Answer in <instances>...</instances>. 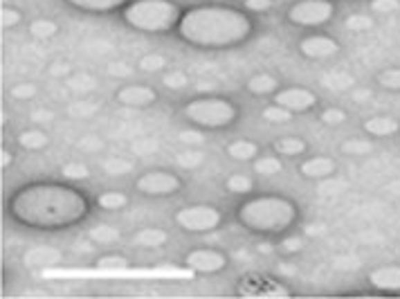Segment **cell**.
Masks as SVG:
<instances>
[{
  "instance_id": "obj_37",
  "label": "cell",
  "mask_w": 400,
  "mask_h": 299,
  "mask_svg": "<svg viewBox=\"0 0 400 299\" xmlns=\"http://www.w3.org/2000/svg\"><path fill=\"white\" fill-rule=\"evenodd\" d=\"M104 234H108V237H111V239H117V230H111V228H108V225H102V228H99V230H95L93 232V239H102L104 237Z\"/></svg>"
},
{
  "instance_id": "obj_40",
  "label": "cell",
  "mask_w": 400,
  "mask_h": 299,
  "mask_svg": "<svg viewBox=\"0 0 400 299\" xmlns=\"http://www.w3.org/2000/svg\"><path fill=\"white\" fill-rule=\"evenodd\" d=\"M218 3H225V0H218Z\"/></svg>"
},
{
  "instance_id": "obj_2",
  "label": "cell",
  "mask_w": 400,
  "mask_h": 299,
  "mask_svg": "<svg viewBox=\"0 0 400 299\" xmlns=\"http://www.w3.org/2000/svg\"><path fill=\"white\" fill-rule=\"evenodd\" d=\"M178 34L194 48H234L252 34V21L239 9L205 5L183 14L178 23Z\"/></svg>"
},
{
  "instance_id": "obj_35",
  "label": "cell",
  "mask_w": 400,
  "mask_h": 299,
  "mask_svg": "<svg viewBox=\"0 0 400 299\" xmlns=\"http://www.w3.org/2000/svg\"><path fill=\"white\" fill-rule=\"evenodd\" d=\"M12 95L14 97H18V99H27V97H32V95H36V88L34 86H30V84H23V86H16L14 90H12Z\"/></svg>"
},
{
  "instance_id": "obj_28",
  "label": "cell",
  "mask_w": 400,
  "mask_h": 299,
  "mask_svg": "<svg viewBox=\"0 0 400 299\" xmlns=\"http://www.w3.org/2000/svg\"><path fill=\"white\" fill-rule=\"evenodd\" d=\"M63 176L68 180H86L90 176V171H88V167L79 165V162H70V165L63 167Z\"/></svg>"
},
{
  "instance_id": "obj_21",
  "label": "cell",
  "mask_w": 400,
  "mask_h": 299,
  "mask_svg": "<svg viewBox=\"0 0 400 299\" xmlns=\"http://www.w3.org/2000/svg\"><path fill=\"white\" fill-rule=\"evenodd\" d=\"M97 203L102 210H108V212H113V210H122V207L129 205V196L122 194V192H106L97 198Z\"/></svg>"
},
{
  "instance_id": "obj_19",
  "label": "cell",
  "mask_w": 400,
  "mask_h": 299,
  "mask_svg": "<svg viewBox=\"0 0 400 299\" xmlns=\"http://www.w3.org/2000/svg\"><path fill=\"white\" fill-rule=\"evenodd\" d=\"M277 86H279V81H277V77H272V75H254L250 81H248V90L252 95H270V93H275L277 90Z\"/></svg>"
},
{
  "instance_id": "obj_31",
  "label": "cell",
  "mask_w": 400,
  "mask_h": 299,
  "mask_svg": "<svg viewBox=\"0 0 400 299\" xmlns=\"http://www.w3.org/2000/svg\"><path fill=\"white\" fill-rule=\"evenodd\" d=\"M344 120H347V113L340 111V108H326V111L322 113V122L329 124V126H338Z\"/></svg>"
},
{
  "instance_id": "obj_13",
  "label": "cell",
  "mask_w": 400,
  "mask_h": 299,
  "mask_svg": "<svg viewBox=\"0 0 400 299\" xmlns=\"http://www.w3.org/2000/svg\"><path fill=\"white\" fill-rule=\"evenodd\" d=\"M369 284L378 288V291H387V293L400 291V266H380L376 270H371Z\"/></svg>"
},
{
  "instance_id": "obj_6",
  "label": "cell",
  "mask_w": 400,
  "mask_h": 299,
  "mask_svg": "<svg viewBox=\"0 0 400 299\" xmlns=\"http://www.w3.org/2000/svg\"><path fill=\"white\" fill-rule=\"evenodd\" d=\"M335 14L331 0H299L288 9V21L299 27H320Z\"/></svg>"
},
{
  "instance_id": "obj_26",
  "label": "cell",
  "mask_w": 400,
  "mask_h": 299,
  "mask_svg": "<svg viewBox=\"0 0 400 299\" xmlns=\"http://www.w3.org/2000/svg\"><path fill=\"white\" fill-rule=\"evenodd\" d=\"M378 84L387 90H396L400 93V68H387L378 75Z\"/></svg>"
},
{
  "instance_id": "obj_16",
  "label": "cell",
  "mask_w": 400,
  "mask_h": 299,
  "mask_svg": "<svg viewBox=\"0 0 400 299\" xmlns=\"http://www.w3.org/2000/svg\"><path fill=\"white\" fill-rule=\"evenodd\" d=\"M70 7L81 9V12H93V14H108L115 12L126 5V0H66Z\"/></svg>"
},
{
  "instance_id": "obj_20",
  "label": "cell",
  "mask_w": 400,
  "mask_h": 299,
  "mask_svg": "<svg viewBox=\"0 0 400 299\" xmlns=\"http://www.w3.org/2000/svg\"><path fill=\"white\" fill-rule=\"evenodd\" d=\"M165 241H167V232L158 230V228H147L135 237V243H138V246H144V248H158Z\"/></svg>"
},
{
  "instance_id": "obj_22",
  "label": "cell",
  "mask_w": 400,
  "mask_h": 299,
  "mask_svg": "<svg viewBox=\"0 0 400 299\" xmlns=\"http://www.w3.org/2000/svg\"><path fill=\"white\" fill-rule=\"evenodd\" d=\"M18 144H21L23 149H43L45 144H48V135H45L43 131H23L21 135H18Z\"/></svg>"
},
{
  "instance_id": "obj_3",
  "label": "cell",
  "mask_w": 400,
  "mask_h": 299,
  "mask_svg": "<svg viewBox=\"0 0 400 299\" xmlns=\"http://www.w3.org/2000/svg\"><path fill=\"white\" fill-rule=\"evenodd\" d=\"M236 219L250 232L279 234L297 221V205L284 196H261L243 203L236 212Z\"/></svg>"
},
{
  "instance_id": "obj_34",
  "label": "cell",
  "mask_w": 400,
  "mask_h": 299,
  "mask_svg": "<svg viewBox=\"0 0 400 299\" xmlns=\"http://www.w3.org/2000/svg\"><path fill=\"white\" fill-rule=\"evenodd\" d=\"M374 9L376 12H396L398 0H374Z\"/></svg>"
},
{
  "instance_id": "obj_11",
  "label": "cell",
  "mask_w": 400,
  "mask_h": 299,
  "mask_svg": "<svg viewBox=\"0 0 400 299\" xmlns=\"http://www.w3.org/2000/svg\"><path fill=\"white\" fill-rule=\"evenodd\" d=\"M338 41L331 39V36H306V39L299 41V52L306 59H329L333 54H338Z\"/></svg>"
},
{
  "instance_id": "obj_29",
  "label": "cell",
  "mask_w": 400,
  "mask_h": 299,
  "mask_svg": "<svg viewBox=\"0 0 400 299\" xmlns=\"http://www.w3.org/2000/svg\"><path fill=\"white\" fill-rule=\"evenodd\" d=\"M131 261L126 257H99L97 259V268H108V270H117V268H129Z\"/></svg>"
},
{
  "instance_id": "obj_24",
  "label": "cell",
  "mask_w": 400,
  "mask_h": 299,
  "mask_svg": "<svg viewBox=\"0 0 400 299\" xmlns=\"http://www.w3.org/2000/svg\"><path fill=\"white\" fill-rule=\"evenodd\" d=\"M227 192L230 194H250L252 192V187H254V180L250 176H245V174H234L227 178Z\"/></svg>"
},
{
  "instance_id": "obj_18",
  "label": "cell",
  "mask_w": 400,
  "mask_h": 299,
  "mask_svg": "<svg viewBox=\"0 0 400 299\" xmlns=\"http://www.w3.org/2000/svg\"><path fill=\"white\" fill-rule=\"evenodd\" d=\"M272 149L279 156H288V158H295V156H302V153L308 149V144L302 138H281L272 144Z\"/></svg>"
},
{
  "instance_id": "obj_4",
  "label": "cell",
  "mask_w": 400,
  "mask_h": 299,
  "mask_svg": "<svg viewBox=\"0 0 400 299\" xmlns=\"http://www.w3.org/2000/svg\"><path fill=\"white\" fill-rule=\"evenodd\" d=\"M183 12L171 0H135L124 9V21L133 30L147 34H165L180 23Z\"/></svg>"
},
{
  "instance_id": "obj_10",
  "label": "cell",
  "mask_w": 400,
  "mask_h": 299,
  "mask_svg": "<svg viewBox=\"0 0 400 299\" xmlns=\"http://www.w3.org/2000/svg\"><path fill=\"white\" fill-rule=\"evenodd\" d=\"M275 104L284 106L293 113H306L311 111V108H315L317 97L313 90H306V88H286L275 95Z\"/></svg>"
},
{
  "instance_id": "obj_7",
  "label": "cell",
  "mask_w": 400,
  "mask_h": 299,
  "mask_svg": "<svg viewBox=\"0 0 400 299\" xmlns=\"http://www.w3.org/2000/svg\"><path fill=\"white\" fill-rule=\"evenodd\" d=\"M223 216L212 205H189L176 214L178 228L185 232H212L221 225Z\"/></svg>"
},
{
  "instance_id": "obj_1",
  "label": "cell",
  "mask_w": 400,
  "mask_h": 299,
  "mask_svg": "<svg viewBox=\"0 0 400 299\" xmlns=\"http://www.w3.org/2000/svg\"><path fill=\"white\" fill-rule=\"evenodd\" d=\"M9 212L34 230H66L86 219V196L68 185L36 183L16 192L9 201Z\"/></svg>"
},
{
  "instance_id": "obj_23",
  "label": "cell",
  "mask_w": 400,
  "mask_h": 299,
  "mask_svg": "<svg viewBox=\"0 0 400 299\" xmlns=\"http://www.w3.org/2000/svg\"><path fill=\"white\" fill-rule=\"evenodd\" d=\"M281 169H284V165H281V160L277 156H261L254 160V171L261 176H275Z\"/></svg>"
},
{
  "instance_id": "obj_8",
  "label": "cell",
  "mask_w": 400,
  "mask_h": 299,
  "mask_svg": "<svg viewBox=\"0 0 400 299\" xmlns=\"http://www.w3.org/2000/svg\"><path fill=\"white\" fill-rule=\"evenodd\" d=\"M138 192H142L144 196H171L180 192V178L176 174H169V171H149L138 178Z\"/></svg>"
},
{
  "instance_id": "obj_30",
  "label": "cell",
  "mask_w": 400,
  "mask_h": 299,
  "mask_svg": "<svg viewBox=\"0 0 400 299\" xmlns=\"http://www.w3.org/2000/svg\"><path fill=\"white\" fill-rule=\"evenodd\" d=\"M21 21H23V16L12 7H5L3 12H0V25H3L5 30H12V27H16Z\"/></svg>"
},
{
  "instance_id": "obj_25",
  "label": "cell",
  "mask_w": 400,
  "mask_h": 299,
  "mask_svg": "<svg viewBox=\"0 0 400 299\" xmlns=\"http://www.w3.org/2000/svg\"><path fill=\"white\" fill-rule=\"evenodd\" d=\"M293 115H295L293 111H288V108L275 104V106H268L266 111H263V120H268L272 124H281V122H290V120H293Z\"/></svg>"
},
{
  "instance_id": "obj_5",
  "label": "cell",
  "mask_w": 400,
  "mask_h": 299,
  "mask_svg": "<svg viewBox=\"0 0 400 299\" xmlns=\"http://www.w3.org/2000/svg\"><path fill=\"white\" fill-rule=\"evenodd\" d=\"M236 106L223 97H200L185 106V117L200 129H225L236 120Z\"/></svg>"
},
{
  "instance_id": "obj_15",
  "label": "cell",
  "mask_w": 400,
  "mask_h": 299,
  "mask_svg": "<svg viewBox=\"0 0 400 299\" xmlns=\"http://www.w3.org/2000/svg\"><path fill=\"white\" fill-rule=\"evenodd\" d=\"M362 129H365L367 135H374V138H389V135H396L400 131V124L389 115H376L362 124Z\"/></svg>"
},
{
  "instance_id": "obj_14",
  "label": "cell",
  "mask_w": 400,
  "mask_h": 299,
  "mask_svg": "<svg viewBox=\"0 0 400 299\" xmlns=\"http://www.w3.org/2000/svg\"><path fill=\"white\" fill-rule=\"evenodd\" d=\"M304 178H311V180H322V178H329L335 174V162L326 156H317V158H311L302 162V167H299Z\"/></svg>"
},
{
  "instance_id": "obj_27",
  "label": "cell",
  "mask_w": 400,
  "mask_h": 299,
  "mask_svg": "<svg viewBox=\"0 0 400 299\" xmlns=\"http://www.w3.org/2000/svg\"><path fill=\"white\" fill-rule=\"evenodd\" d=\"M57 23H52V21H34L30 25V32L32 36H36V39H52L54 34H57Z\"/></svg>"
},
{
  "instance_id": "obj_12",
  "label": "cell",
  "mask_w": 400,
  "mask_h": 299,
  "mask_svg": "<svg viewBox=\"0 0 400 299\" xmlns=\"http://www.w3.org/2000/svg\"><path fill=\"white\" fill-rule=\"evenodd\" d=\"M158 99L156 90L149 86H124L120 93H117V102L131 108H144L151 106Z\"/></svg>"
},
{
  "instance_id": "obj_9",
  "label": "cell",
  "mask_w": 400,
  "mask_h": 299,
  "mask_svg": "<svg viewBox=\"0 0 400 299\" xmlns=\"http://www.w3.org/2000/svg\"><path fill=\"white\" fill-rule=\"evenodd\" d=\"M227 266V257L218 250H194L185 259V268L194 270L198 275H214L221 273Z\"/></svg>"
},
{
  "instance_id": "obj_38",
  "label": "cell",
  "mask_w": 400,
  "mask_h": 299,
  "mask_svg": "<svg viewBox=\"0 0 400 299\" xmlns=\"http://www.w3.org/2000/svg\"><path fill=\"white\" fill-rule=\"evenodd\" d=\"M284 250L286 252H299V250H302V239H288V241H284Z\"/></svg>"
},
{
  "instance_id": "obj_17",
  "label": "cell",
  "mask_w": 400,
  "mask_h": 299,
  "mask_svg": "<svg viewBox=\"0 0 400 299\" xmlns=\"http://www.w3.org/2000/svg\"><path fill=\"white\" fill-rule=\"evenodd\" d=\"M227 156L232 160H241V162L254 160L259 156V144H254L250 140H236L227 147Z\"/></svg>"
},
{
  "instance_id": "obj_39",
  "label": "cell",
  "mask_w": 400,
  "mask_h": 299,
  "mask_svg": "<svg viewBox=\"0 0 400 299\" xmlns=\"http://www.w3.org/2000/svg\"><path fill=\"white\" fill-rule=\"evenodd\" d=\"M0 156H3V169H5V167L9 165V162H12V153L3 149V153H0Z\"/></svg>"
},
{
  "instance_id": "obj_32",
  "label": "cell",
  "mask_w": 400,
  "mask_h": 299,
  "mask_svg": "<svg viewBox=\"0 0 400 299\" xmlns=\"http://www.w3.org/2000/svg\"><path fill=\"white\" fill-rule=\"evenodd\" d=\"M342 151L351 153V156H362V153L371 151V144L369 142H347V144H342Z\"/></svg>"
},
{
  "instance_id": "obj_33",
  "label": "cell",
  "mask_w": 400,
  "mask_h": 299,
  "mask_svg": "<svg viewBox=\"0 0 400 299\" xmlns=\"http://www.w3.org/2000/svg\"><path fill=\"white\" fill-rule=\"evenodd\" d=\"M272 7V0H245V9L248 12H268Z\"/></svg>"
},
{
  "instance_id": "obj_36",
  "label": "cell",
  "mask_w": 400,
  "mask_h": 299,
  "mask_svg": "<svg viewBox=\"0 0 400 299\" xmlns=\"http://www.w3.org/2000/svg\"><path fill=\"white\" fill-rule=\"evenodd\" d=\"M347 25L353 27V30H367V27L371 25V21L365 16H360V18H351V21H347Z\"/></svg>"
}]
</instances>
